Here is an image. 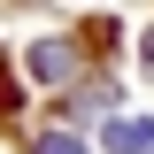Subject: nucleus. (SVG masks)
Instances as JSON below:
<instances>
[{
	"label": "nucleus",
	"instance_id": "1",
	"mask_svg": "<svg viewBox=\"0 0 154 154\" xmlns=\"http://www.w3.org/2000/svg\"><path fill=\"white\" fill-rule=\"evenodd\" d=\"M69 69H77V46H69V38H38V46H31V77H38V85H62Z\"/></svg>",
	"mask_w": 154,
	"mask_h": 154
},
{
	"label": "nucleus",
	"instance_id": "2",
	"mask_svg": "<svg viewBox=\"0 0 154 154\" xmlns=\"http://www.w3.org/2000/svg\"><path fill=\"white\" fill-rule=\"evenodd\" d=\"M154 146V123H146V116H116V123H108V154H146Z\"/></svg>",
	"mask_w": 154,
	"mask_h": 154
},
{
	"label": "nucleus",
	"instance_id": "3",
	"mask_svg": "<svg viewBox=\"0 0 154 154\" xmlns=\"http://www.w3.org/2000/svg\"><path fill=\"white\" fill-rule=\"evenodd\" d=\"M38 154H85V146H77L69 131H46V139H38Z\"/></svg>",
	"mask_w": 154,
	"mask_h": 154
}]
</instances>
